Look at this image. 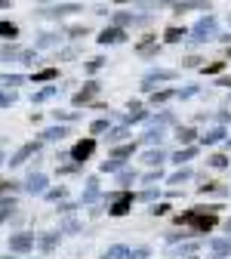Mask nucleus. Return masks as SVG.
<instances>
[{
	"mask_svg": "<svg viewBox=\"0 0 231 259\" xmlns=\"http://www.w3.org/2000/svg\"><path fill=\"white\" fill-rule=\"evenodd\" d=\"M16 102V93H0V108H10Z\"/></svg>",
	"mask_w": 231,
	"mask_h": 259,
	"instance_id": "nucleus-13",
	"label": "nucleus"
},
{
	"mask_svg": "<svg viewBox=\"0 0 231 259\" xmlns=\"http://www.w3.org/2000/svg\"><path fill=\"white\" fill-rule=\"evenodd\" d=\"M210 164H213V167H225V164H228V157H222V154H216V157L210 160Z\"/></svg>",
	"mask_w": 231,
	"mask_h": 259,
	"instance_id": "nucleus-28",
	"label": "nucleus"
},
{
	"mask_svg": "<svg viewBox=\"0 0 231 259\" xmlns=\"http://www.w3.org/2000/svg\"><path fill=\"white\" fill-rule=\"evenodd\" d=\"M182 37H185V31H179V28H170V31H167V40H170V44H176V40H182Z\"/></svg>",
	"mask_w": 231,
	"mask_h": 259,
	"instance_id": "nucleus-14",
	"label": "nucleus"
},
{
	"mask_svg": "<svg viewBox=\"0 0 231 259\" xmlns=\"http://www.w3.org/2000/svg\"><path fill=\"white\" fill-rule=\"evenodd\" d=\"M7 4H10V0H0V7H7Z\"/></svg>",
	"mask_w": 231,
	"mask_h": 259,
	"instance_id": "nucleus-32",
	"label": "nucleus"
},
{
	"mask_svg": "<svg viewBox=\"0 0 231 259\" xmlns=\"http://www.w3.org/2000/svg\"><path fill=\"white\" fill-rule=\"evenodd\" d=\"M93 148H96V142H93V139H83V142H77V145H74L71 157H74V160H83V157H89V154H93Z\"/></svg>",
	"mask_w": 231,
	"mask_h": 259,
	"instance_id": "nucleus-4",
	"label": "nucleus"
},
{
	"mask_svg": "<svg viewBox=\"0 0 231 259\" xmlns=\"http://www.w3.org/2000/svg\"><path fill=\"white\" fill-rule=\"evenodd\" d=\"M65 136V130L59 126V130H47V133H43V139H62Z\"/></svg>",
	"mask_w": 231,
	"mask_h": 259,
	"instance_id": "nucleus-20",
	"label": "nucleus"
},
{
	"mask_svg": "<svg viewBox=\"0 0 231 259\" xmlns=\"http://www.w3.org/2000/svg\"><path fill=\"white\" fill-rule=\"evenodd\" d=\"M126 40V34L120 28H105L102 34H99V44H123Z\"/></svg>",
	"mask_w": 231,
	"mask_h": 259,
	"instance_id": "nucleus-3",
	"label": "nucleus"
},
{
	"mask_svg": "<svg viewBox=\"0 0 231 259\" xmlns=\"http://www.w3.org/2000/svg\"><path fill=\"white\" fill-rule=\"evenodd\" d=\"M68 13H80V7H74V4H65V7L43 10V16H53V19H59V16H68Z\"/></svg>",
	"mask_w": 231,
	"mask_h": 259,
	"instance_id": "nucleus-8",
	"label": "nucleus"
},
{
	"mask_svg": "<svg viewBox=\"0 0 231 259\" xmlns=\"http://www.w3.org/2000/svg\"><path fill=\"white\" fill-rule=\"evenodd\" d=\"M222 136H225V133H222V130H210V133H207V136H204V142H207V145H210V142H219V139H222Z\"/></svg>",
	"mask_w": 231,
	"mask_h": 259,
	"instance_id": "nucleus-18",
	"label": "nucleus"
},
{
	"mask_svg": "<svg viewBox=\"0 0 231 259\" xmlns=\"http://www.w3.org/2000/svg\"><path fill=\"white\" fill-rule=\"evenodd\" d=\"M34 151H37V145H25V148H19V151L13 154V160H10V164H13V167L25 164V157H31V154H34Z\"/></svg>",
	"mask_w": 231,
	"mask_h": 259,
	"instance_id": "nucleus-9",
	"label": "nucleus"
},
{
	"mask_svg": "<svg viewBox=\"0 0 231 259\" xmlns=\"http://www.w3.org/2000/svg\"><path fill=\"white\" fill-rule=\"evenodd\" d=\"M22 80H25L22 74H13V77H4V83H7V87H19Z\"/></svg>",
	"mask_w": 231,
	"mask_h": 259,
	"instance_id": "nucleus-23",
	"label": "nucleus"
},
{
	"mask_svg": "<svg viewBox=\"0 0 231 259\" xmlns=\"http://www.w3.org/2000/svg\"><path fill=\"white\" fill-rule=\"evenodd\" d=\"M139 53H142V56H154V53H157V47H154V44H142V47H139Z\"/></svg>",
	"mask_w": 231,
	"mask_h": 259,
	"instance_id": "nucleus-22",
	"label": "nucleus"
},
{
	"mask_svg": "<svg viewBox=\"0 0 231 259\" xmlns=\"http://www.w3.org/2000/svg\"><path fill=\"white\" fill-rule=\"evenodd\" d=\"M163 4H170V0H163Z\"/></svg>",
	"mask_w": 231,
	"mask_h": 259,
	"instance_id": "nucleus-35",
	"label": "nucleus"
},
{
	"mask_svg": "<svg viewBox=\"0 0 231 259\" xmlns=\"http://www.w3.org/2000/svg\"><path fill=\"white\" fill-rule=\"evenodd\" d=\"M0 259H13V256H0Z\"/></svg>",
	"mask_w": 231,
	"mask_h": 259,
	"instance_id": "nucleus-33",
	"label": "nucleus"
},
{
	"mask_svg": "<svg viewBox=\"0 0 231 259\" xmlns=\"http://www.w3.org/2000/svg\"><path fill=\"white\" fill-rule=\"evenodd\" d=\"M43 185H47V179H43V176H31L25 188H28V191H43Z\"/></svg>",
	"mask_w": 231,
	"mask_h": 259,
	"instance_id": "nucleus-11",
	"label": "nucleus"
},
{
	"mask_svg": "<svg viewBox=\"0 0 231 259\" xmlns=\"http://www.w3.org/2000/svg\"><path fill=\"white\" fill-rule=\"evenodd\" d=\"M173 77V71H154V74H148L145 77V83H154V80H170Z\"/></svg>",
	"mask_w": 231,
	"mask_h": 259,
	"instance_id": "nucleus-12",
	"label": "nucleus"
},
{
	"mask_svg": "<svg viewBox=\"0 0 231 259\" xmlns=\"http://www.w3.org/2000/svg\"><path fill=\"white\" fill-rule=\"evenodd\" d=\"M31 244H34V238H31V235H16V238H10V250H28Z\"/></svg>",
	"mask_w": 231,
	"mask_h": 259,
	"instance_id": "nucleus-6",
	"label": "nucleus"
},
{
	"mask_svg": "<svg viewBox=\"0 0 231 259\" xmlns=\"http://www.w3.org/2000/svg\"><path fill=\"white\" fill-rule=\"evenodd\" d=\"M191 139H194V130H188V126L179 130V142H191Z\"/></svg>",
	"mask_w": 231,
	"mask_h": 259,
	"instance_id": "nucleus-21",
	"label": "nucleus"
},
{
	"mask_svg": "<svg viewBox=\"0 0 231 259\" xmlns=\"http://www.w3.org/2000/svg\"><path fill=\"white\" fill-rule=\"evenodd\" d=\"M0 160H4V154H0Z\"/></svg>",
	"mask_w": 231,
	"mask_h": 259,
	"instance_id": "nucleus-36",
	"label": "nucleus"
},
{
	"mask_svg": "<svg viewBox=\"0 0 231 259\" xmlns=\"http://www.w3.org/2000/svg\"><path fill=\"white\" fill-rule=\"evenodd\" d=\"M59 40V34H40V40H37V47H53Z\"/></svg>",
	"mask_w": 231,
	"mask_h": 259,
	"instance_id": "nucleus-15",
	"label": "nucleus"
},
{
	"mask_svg": "<svg viewBox=\"0 0 231 259\" xmlns=\"http://www.w3.org/2000/svg\"><path fill=\"white\" fill-rule=\"evenodd\" d=\"M96 93H99V83H96V80H89V83H86V87L74 96V102H77V105H83V102H89V99H93Z\"/></svg>",
	"mask_w": 231,
	"mask_h": 259,
	"instance_id": "nucleus-5",
	"label": "nucleus"
},
{
	"mask_svg": "<svg viewBox=\"0 0 231 259\" xmlns=\"http://www.w3.org/2000/svg\"><path fill=\"white\" fill-rule=\"evenodd\" d=\"M117 4H126V0H117Z\"/></svg>",
	"mask_w": 231,
	"mask_h": 259,
	"instance_id": "nucleus-34",
	"label": "nucleus"
},
{
	"mask_svg": "<svg viewBox=\"0 0 231 259\" xmlns=\"http://www.w3.org/2000/svg\"><path fill=\"white\" fill-rule=\"evenodd\" d=\"M170 96H173V90H163V93H157V96H154V102H167Z\"/></svg>",
	"mask_w": 231,
	"mask_h": 259,
	"instance_id": "nucleus-27",
	"label": "nucleus"
},
{
	"mask_svg": "<svg viewBox=\"0 0 231 259\" xmlns=\"http://www.w3.org/2000/svg\"><path fill=\"white\" fill-rule=\"evenodd\" d=\"M120 256H126V250H123V247H114V250H111L105 259H120Z\"/></svg>",
	"mask_w": 231,
	"mask_h": 259,
	"instance_id": "nucleus-26",
	"label": "nucleus"
},
{
	"mask_svg": "<svg viewBox=\"0 0 231 259\" xmlns=\"http://www.w3.org/2000/svg\"><path fill=\"white\" fill-rule=\"evenodd\" d=\"M4 188H10V182H0V191H4Z\"/></svg>",
	"mask_w": 231,
	"mask_h": 259,
	"instance_id": "nucleus-31",
	"label": "nucleus"
},
{
	"mask_svg": "<svg viewBox=\"0 0 231 259\" xmlns=\"http://www.w3.org/2000/svg\"><path fill=\"white\" fill-rule=\"evenodd\" d=\"M53 77H56V68H43L34 74V80H53Z\"/></svg>",
	"mask_w": 231,
	"mask_h": 259,
	"instance_id": "nucleus-16",
	"label": "nucleus"
},
{
	"mask_svg": "<svg viewBox=\"0 0 231 259\" xmlns=\"http://www.w3.org/2000/svg\"><path fill=\"white\" fill-rule=\"evenodd\" d=\"M0 37H19V28L13 25V22H0Z\"/></svg>",
	"mask_w": 231,
	"mask_h": 259,
	"instance_id": "nucleus-10",
	"label": "nucleus"
},
{
	"mask_svg": "<svg viewBox=\"0 0 231 259\" xmlns=\"http://www.w3.org/2000/svg\"><path fill=\"white\" fill-rule=\"evenodd\" d=\"M56 93V87H47V90H40V93H34V102H43V99H50V96Z\"/></svg>",
	"mask_w": 231,
	"mask_h": 259,
	"instance_id": "nucleus-17",
	"label": "nucleus"
},
{
	"mask_svg": "<svg viewBox=\"0 0 231 259\" xmlns=\"http://www.w3.org/2000/svg\"><path fill=\"white\" fill-rule=\"evenodd\" d=\"M126 136V130H114V133H111V142H120Z\"/></svg>",
	"mask_w": 231,
	"mask_h": 259,
	"instance_id": "nucleus-30",
	"label": "nucleus"
},
{
	"mask_svg": "<svg viewBox=\"0 0 231 259\" xmlns=\"http://www.w3.org/2000/svg\"><path fill=\"white\" fill-rule=\"evenodd\" d=\"M145 160H148V164H157V160H163V154H160V151H151Z\"/></svg>",
	"mask_w": 231,
	"mask_h": 259,
	"instance_id": "nucleus-29",
	"label": "nucleus"
},
{
	"mask_svg": "<svg viewBox=\"0 0 231 259\" xmlns=\"http://www.w3.org/2000/svg\"><path fill=\"white\" fill-rule=\"evenodd\" d=\"M102 62H105V59H93V62H86V71H99V68H102Z\"/></svg>",
	"mask_w": 231,
	"mask_h": 259,
	"instance_id": "nucleus-24",
	"label": "nucleus"
},
{
	"mask_svg": "<svg viewBox=\"0 0 231 259\" xmlns=\"http://www.w3.org/2000/svg\"><path fill=\"white\" fill-rule=\"evenodd\" d=\"M194 225L197 232H207V229H213V222H216V216L213 213H185V216H179V225Z\"/></svg>",
	"mask_w": 231,
	"mask_h": 259,
	"instance_id": "nucleus-1",
	"label": "nucleus"
},
{
	"mask_svg": "<svg viewBox=\"0 0 231 259\" xmlns=\"http://www.w3.org/2000/svg\"><path fill=\"white\" fill-rule=\"evenodd\" d=\"M105 130H108V120H96L93 123V133H105Z\"/></svg>",
	"mask_w": 231,
	"mask_h": 259,
	"instance_id": "nucleus-25",
	"label": "nucleus"
},
{
	"mask_svg": "<svg viewBox=\"0 0 231 259\" xmlns=\"http://www.w3.org/2000/svg\"><path fill=\"white\" fill-rule=\"evenodd\" d=\"M129 22H133V16H126V13H117V16H114V25H117V28H123V25H129Z\"/></svg>",
	"mask_w": 231,
	"mask_h": 259,
	"instance_id": "nucleus-19",
	"label": "nucleus"
},
{
	"mask_svg": "<svg viewBox=\"0 0 231 259\" xmlns=\"http://www.w3.org/2000/svg\"><path fill=\"white\" fill-rule=\"evenodd\" d=\"M210 37H216V19L213 16H207L194 25V40H210Z\"/></svg>",
	"mask_w": 231,
	"mask_h": 259,
	"instance_id": "nucleus-2",
	"label": "nucleus"
},
{
	"mask_svg": "<svg viewBox=\"0 0 231 259\" xmlns=\"http://www.w3.org/2000/svg\"><path fill=\"white\" fill-rule=\"evenodd\" d=\"M129 204H133V194H120V198L114 201V207H111V213H114V216H123V213L129 210Z\"/></svg>",
	"mask_w": 231,
	"mask_h": 259,
	"instance_id": "nucleus-7",
	"label": "nucleus"
}]
</instances>
